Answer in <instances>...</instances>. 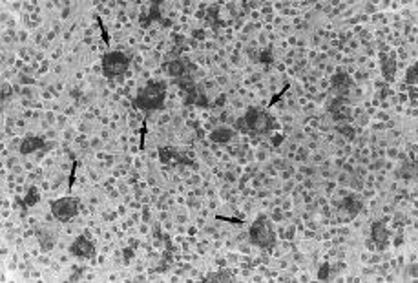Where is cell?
I'll use <instances>...</instances> for the list:
<instances>
[{
  "label": "cell",
  "mask_w": 418,
  "mask_h": 283,
  "mask_svg": "<svg viewBox=\"0 0 418 283\" xmlns=\"http://www.w3.org/2000/svg\"><path fill=\"white\" fill-rule=\"evenodd\" d=\"M11 93H13L11 84H9V82H2V99H4V101H6V99H9V97H11Z\"/></svg>",
  "instance_id": "cell-17"
},
{
  "label": "cell",
  "mask_w": 418,
  "mask_h": 283,
  "mask_svg": "<svg viewBox=\"0 0 418 283\" xmlns=\"http://www.w3.org/2000/svg\"><path fill=\"white\" fill-rule=\"evenodd\" d=\"M407 84L409 86L417 84V66H413V68L407 70Z\"/></svg>",
  "instance_id": "cell-16"
},
{
  "label": "cell",
  "mask_w": 418,
  "mask_h": 283,
  "mask_svg": "<svg viewBox=\"0 0 418 283\" xmlns=\"http://www.w3.org/2000/svg\"><path fill=\"white\" fill-rule=\"evenodd\" d=\"M128 66H130V57L121 51H112L102 59V70L108 79H117L121 75H125Z\"/></svg>",
  "instance_id": "cell-4"
},
{
  "label": "cell",
  "mask_w": 418,
  "mask_h": 283,
  "mask_svg": "<svg viewBox=\"0 0 418 283\" xmlns=\"http://www.w3.org/2000/svg\"><path fill=\"white\" fill-rule=\"evenodd\" d=\"M194 37H198L199 40H205V31L203 29H196V31H194Z\"/></svg>",
  "instance_id": "cell-21"
},
{
  "label": "cell",
  "mask_w": 418,
  "mask_h": 283,
  "mask_svg": "<svg viewBox=\"0 0 418 283\" xmlns=\"http://www.w3.org/2000/svg\"><path fill=\"white\" fill-rule=\"evenodd\" d=\"M50 209H51V214L55 215L59 221L70 223L77 215V212H79V199H73V198L57 199V201H51L50 203Z\"/></svg>",
  "instance_id": "cell-5"
},
{
  "label": "cell",
  "mask_w": 418,
  "mask_h": 283,
  "mask_svg": "<svg viewBox=\"0 0 418 283\" xmlns=\"http://www.w3.org/2000/svg\"><path fill=\"white\" fill-rule=\"evenodd\" d=\"M70 252L77 258H91L95 254V245L90 238L86 236H79V238L73 239V243L70 245Z\"/></svg>",
  "instance_id": "cell-6"
},
{
  "label": "cell",
  "mask_w": 418,
  "mask_h": 283,
  "mask_svg": "<svg viewBox=\"0 0 418 283\" xmlns=\"http://www.w3.org/2000/svg\"><path fill=\"white\" fill-rule=\"evenodd\" d=\"M35 234H37V239H39L42 250L53 249V245H55V234L51 232V230H48V228H37Z\"/></svg>",
  "instance_id": "cell-10"
},
{
  "label": "cell",
  "mask_w": 418,
  "mask_h": 283,
  "mask_svg": "<svg viewBox=\"0 0 418 283\" xmlns=\"http://www.w3.org/2000/svg\"><path fill=\"white\" fill-rule=\"evenodd\" d=\"M382 68H384V77L387 80H393V77H395V71H396V59L395 55L391 53V55H385V53H382Z\"/></svg>",
  "instance_id": "cell-11"
},
{
  "label": "cell",
  "mask_w": 418,
  "mask_h": 283,
  "mask_svg": "<svg viewBox=\"0 0 418 283\" xmlns=\"http://www.w3.org/2000/svg\"><path fill=\"white\" fill-rule=\"evenodd\" d=\"M236 137V132L226 128V126H221V128H215V130L210 132V139L217 144H228Z\"/></svg>",
  "instance_id": "cell-9"
},
{
  "label": "cell",
  "mask_w": 418,
  "mask_h": 283,
  "mask_svg": "<svg viewBox=\"0 0 418 283\" xmlns=\"http://www.w3.org/2000/svg\"><path fill=\"white\" fill-rule=\"evenodd\" d=\"M258 159H260V161H263V159H267V153L263 152V150H261V152L258 153Z\"/></svg>",
  "instance_id": "cell-23"
},
{
  "label": "cell",
  "mask_w": 418,
  "mask_h": 283,
  "mask_svg": "<svg viewBox=\"0 0 418 283\" xmlns=\"http://www.w3.org/2000/svg\"><path fill=\"white\" fill-rule=\"evenodd\" d=\"M301 172H303V176H312V174H314V168H311V166H303Z\"/></svg>",
  "instance_id": "cell-20"
},
{
  "label": "cell",
  "mask_w": 418,
  "mask_h": 283,
  "mask_svg": "<svg viewBox=\"0 0 418 283\" xmlns=\"http://www.w3.org/2000/svg\"><path fill=\"white\" fill-rule=\"evenodd\" d=\"M123 254H125L126 258H134V252H132L130 249H125V250H123Z\"/></svg>",
  "instance_id": "cell-22"
},
{
  "label": "cell",
  "mask_w": 418,
  "mask_h": 283,
  "mask_svg": "<svg viewBox=\"0 0 418 283\" xmlns=\"http://www.w3.org/2000/svg\"><path fill=\"white\" fill-rule=\"evenodd\" d=\"M39 199H40L39 188H37V187H31V188L28 190V196L24 198V203L28 205V207H33V205L39 203Z\"/></svg>",
  "instance_id": "cell-15"
},
{
  "label": "cell",
  "mask_w": 418,
  "mask_h": 283,
  "mask_svg": "<svg viewBox=\"0 0 418 283\" xmlns=\"http://www.w3.org/2000/svg\"><path fill=\"white\" fill-rule=\"evenodd\" d=\"M362 207H363V203L360 199H356L354 196H347V198L342 201V209H344L349 215H356L360 210H362Z\"/></svg>",
  "instance_id": "cell-12"
},
{
  "label": "cell",
  "mask_w": 418,
  "mask_h": 283,
  "mask_svg": "<svg viewBox=\"0 0 418 283\" xmlns=\"http://www.w3.org/2000/svg\"><path fill=\"white\" fill-rule=\"evenodd\" d=\"M243 119L247 123L249 132H252V134H269L272 128H278L276 121L260 108H249Z\"/></svg>",
  "instance_id": "cell-3"
},
{
  "label": "cell",
  "mask_w": 418,
  "mask_h": 283,
  "mask_svg": "<svg viewBox=\"0 0 418 283\" xmlns=\"http://www.w3.org/2000/svg\"><path fill=\"white\" fill-rule=\"evenodd\" d=\"M329 272H331V269H329V265L325 263V265H322L320 272H318V278H320V280H327V278H329Z\"/></svg>",
  "instance_id": "cell-18"
},
{
  "label": "cell",
  "mask_w": 418,
  "mask_h": 283,
  "mask_svg": "<svg viewBox=\"0 0 418 283\" xmlns=\"http://www.w3.org/2000/svg\"><path fill=\"white\" fill-rule=\"evenodd\" d=\"M350 84H352V82H350V79L347 77V73H338L333 77V86L338 90L340 95H345V93L349 91Z\"/></svg>",
  "instance_id": "cell-13"
},
{
  "label": "cell",
  "mask_w": 418,
  "mask_h": 283,
  "mask_svg": "<svg viewBox=\"0 0 418 283\" xmlns=\"http://www.w3.org/2000/svg\"><path fill=\"white\" fill-rule=\"evenodd\" d=\"M90 146H91V148H95V150L102 148V139H99V137H95V139H91V141H90Z\"/></svg>",
  "instance_id": "cell-19"
},
{
  "label": "cell",
  "mask_w": 418,
  "mask_h": 283,
  "mask_svg": "<svg viewBox=\"0 0 418 283\" xmlns=\"http://www.w3.org/2000/svg\"><path fill=\"white\" fill-rule=\"evenodd\" d=\"M166 73L170 75V77H174V79H181L183 75H185V71H187V64L183 63V61H172V63H168V66H166Z\"/></svg>",
  "instance_id": "cell-14"
},
{
  "label": "cell",
  "mask_w": 418,
  "mask_h": 283,
  "mask_svg": "<svg viewBox=\"0 0 418 283\" xmlns=\"http://www.w3.org/2000/svg\"><path fill=\"white\" fill-rule=\"evenodd\" d=\"M164 95H166V82H163V80H150L134 97V106L146 110V112L159 110V108L164 106Z\"/></svg>",
  "instance_id": "cell-1"
},
{
  "label": "cell",
  "mask_w": 418,
  "mask_h": 283,
  "mask_svg": "<svg viewBox=\"0 0 418 283\" xmlns=\"http://www.w3.org/2000/svg\"><path fill=\"white\" fill-rule=\"evenodd\" d=\"M40 148H46V142L42 137H37V136H28L26 139H24L22 142H20V153L22 155H29V153H35L37 150H40Z\"/></svg>",
  "instance_id": "cell-8"
},
{
  "label": "cell",
  "mask_w": 418,
  "mask_h": 283,
  "mask_svg": "<svg viewBox=\"0 0 418 283\" xmlns=\"http://www.w3.org/2000/svg\"><path fill=\"white\" fill-rule=\"evenodd\" d=\"M250 241L261 249H272L276 245V232L272 228L271 221H267V217L263 214L258 215L256 221L252 223L249 230Z\"/></svg>",
  "instance_id": "cell-2"
},
{
  "label": "cell",
  "mask_w": 418,
  "mask_h": 283,
  "mask_svg": "<svg viewBox=\"0 0 418 283\" xmlns=\"http://www.w3.org/2000/svg\"><path fill=\"white\" fill-rule=\"evenodd\" d=\"M371 238H373L374 243L380 245L378 247L380 250L384 249V245H387L389 232H387V228H385L384 221H376V223H373V226H371Z\"/></svg>",
  "instance_id": "cell-7"
}]
</instances>
